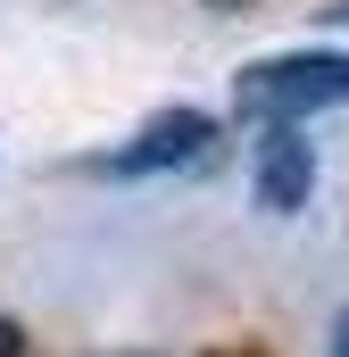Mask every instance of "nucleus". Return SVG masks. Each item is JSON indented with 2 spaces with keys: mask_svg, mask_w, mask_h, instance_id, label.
I'll list each match as a JSON object with an SVG mask.
<instances>
[{
  "mask_svg": "<svg viewBox=\"0 0 349 357\" xmlns=\"http://www.w3.org/2000/svg\"><path fill=\"white\" fill-rule=\"evenodd\" d=\"M233 108L250 125H308L316 108H349V50H274L233 75Z\"/></svg>",
  "mask_w": 349,
  "mask_h": 357,
  "instance_id": "obj_1",
  "label": "nucleus"
},
{
  "mask_svg": "<svg viewBox=\"0 0 349 357\" xmlns=\"http://www.w3.org/2000/svg\"><path fill=\"white\" fill-rule=\"evenodd\" d=\"M225 158V125L208 108H158L142 116L117 150L84 158V175H108V183H142V175H208Z\"/></svg>",
  "mask_w": 349,
  "mask_h": 357,
  "instance_id": "obj_2",
  "label": "nucleus"
},
{
  "mask_svg": "<svg viewBox=\"0 0 349 357\" xmlns=\"http://www.w3.org/2000/svg\"><path fill=\"white\" fill-rule=\"evenodd\" d=\"M316 191V142L308 125H250V199L266 216H299Z\"/></svg>",
  "mask_w": 349,
  "mask_h": 357,
  "instance_id": "obj_3",
  "label": "nucleus"
},
{
  "mask_svg": "<svg viewBox=\"0 0 349 357\" xmlns=\"http://www.w3.org/2000/svg\"><path fill=\"white\" fill-rule=\"evenodd\" d=\"M325 357H349V307H333V324H325Z\"/></svg>",
  "mask_w": 349,
  "mask_h": 357,
  "instance_id": "obj_4",
  "label": "nucleus"
},
{
  "mask_svg": "<svg viewBox=\"0 0 349 357\" xmlns=\"http://www.w3.org/2000/svg\"><path fill=\"white\" fill-rule=\"evenodd\" d=\"M0 357H25V333H17L8 316H0Z\"/></svg>",
  "mask_w": 349,
  "mask_h": 357,
  "instance_id": "obj_5",
  "label": "nucleus"
},
{
  "mask_svg": "<svg viewBox=\"0 0 349 357\" xmlns=\"http://www.w3.org/2000/svg\"><path fill=\"white\" fill-rule=\"evenodd\" d=\"M325 17H333V25H349V0H333V8H325Z\"/></svg>",
  "mask_w": 349,
  "mask_h": 357,
  "instance_id": "obj_6",
  "label": "nucleus"
},
{
  "mask_svg": "<svg viewBox=\"0 0 349 357\" xmlns=\"http://www.w3.org/2000/svg\"><path fill=\"white\" fill-rule=\"evenodd\" d=\"M208 8H258V0H208Z\"/></svg>",
  "mask_w": 349,
  "mask_h": 357,
  "instance_id": "obj_7",
  "label": "nucleus"
}]
</instances>
